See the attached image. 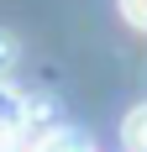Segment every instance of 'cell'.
Here are the masks:
<instances>
[{"label": "cell", "mask_w": 147, "mask_h": 152, "mask_svg": "<svg viewBox=\"0 0 147 152\" xmlns=\"http://www.w3.org/2000/svg\"><path fill=\"white\" fill-rule=\"evenodd\" d=\"M32 152H95L79 131H42V137L32 142Z\"/></svg>", "instance_id": "1"}, {"label": "cell", "mask_w": 147, "mask_h": 152, "mask_svg": "<svg viewBox=\"0 0 147 152\" xmlns=\"http://www.w3.org/2000/svg\"><path fill=\"white\" fill-rule=\"evenodd\" d=\"M121 142H126V152H147V105L126 110V121H121Z\"/></svg>", "instance_id": "2"}, {"label": "cell", "mask_w": 147, "mask_h": 152, "mask_svg": "<svg viewBox=\"0 0 147 152\" xmlns=\"http://www.w3.org/2000/svg\"><path fill=\"white\" fill-rule=\"evenodd\" d=\"M121 16H126L137 31H147V0H121Z\"/></svg>", "instance_id": "3"}, {"label": "cell", "mask_w": 147, "mask_h": 152, "mask_svg": "<svg viewBox=\"0 0 147 152\" xmlns=\"http://www.w3.org/2000/svg\"><path fill=\"white\" fill-rule=\"evenodd\" d=\"M11 63H16V37H11V31H0V74H5Z\"/></svg>", "instance_id": "4"}]
</instances>
